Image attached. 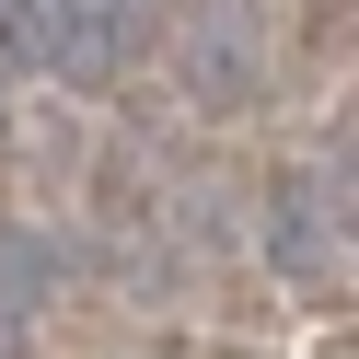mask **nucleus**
I'll list each match as a JSON object with an SVG mask.
<instances>
[{"mask_svg":"<svg viewBox=\"0 0 359 359\" xmlns=\"http://www.w3.org/2000/svg\"><path fill=\"white\" fill-rule=\"evenodd\" d=\"M186 81L209 104H243L266 81V12L255 0H197V24H186Z\"/></svg>","mask_w":359,"mask_h":359,"instance_id":"1","label":"nucleus"},{"mask_svg":"<svg viewBox=\"0 0 359 359\" xmlns=\"http://www.w3.org/2000/svg\"><path fill=\"white\" fill-rule=\"evenodd\" d=\"M24 12L35 0H0V58H24Z\"/></svg>","mask_w":359,"mask_h":359,"instance_id":"2","label":"nucleus"}]
</instances>
